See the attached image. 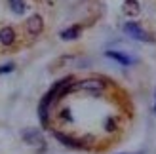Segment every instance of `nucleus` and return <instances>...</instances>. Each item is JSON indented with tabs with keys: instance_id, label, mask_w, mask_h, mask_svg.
<instances>
[{
	"instance_id": "obj_13",
	"label": "nucleus",
	"mask_w": 156,
	"mask_h": 154,
	"mask_svg": "<svg viewBox=\"0 0 156 154\" xmlns=\"http://www.w3.org/2000/svg\"><path fill=\"white\" fill-rule=\"evenodd\" d=\"M105 129H107V131H114V129H116V124H114V120H112V118H108V120H107Z\"/></svg>"
},
{
	"instance_id": "obj_10",
	"label": "nucleus",
	"mask_w": 156,
	"mask_h": 154,
	"mask_svg": "<svg viewBox=\"0 0 156 154\" xmlns=\"http://www.w3.org/2000/svg\"><path fill=\"white\" fill-rule=\"evenodd\" d=\"M80 34H82L80 25H73V27H69V29H65V30H61L59 36L63 38V40H76Z\"/></svg>"
},
{
	"instance_id": "obj_6",
	"label": "nucleus",
	"mask_w": 156,
	"mask_h": 154,
	"mask_svg": "<svg viewBox=\"0 0 156 154\" xmlns=\"http://www.w3.org/2000/svg\"><path fill=\"white\" fill-rule=\"evenodd\" d=\"M105 55H107L108 59L116 61V63L124 65V67H128V65H131V63H135V59H133V57H129V55H126V53H122V51H114V50H108V51H105Z\"/></svg>"
},
{
	"instance_id": "obj_2",
	"label": "nucleus",
	"mask_w": 156,
	"mask_h": 154,
	"mask_svg": "<svg viewBox=\"0 0 156 154\" xmlns=\"http://www.w3.org/2000/svg\"><path fill=\"white\" fill-rule=\"evenodd\" d=\"M122 30H124V33H126L129 38H133V40H139V42H154L152 34L147 33V30L139 25L137 21H128V23H124Z\"/></svg>"
},
{
	"instance_id": "obj_5",
	"label": "nucleus",
	"mask_w": 156,
	"mask_h": 154,
	"mask_svg": "<svg viewBox=\"0 0 156 154\" xmlns=\"http://www.w3.org/2000/svg\"><path fill=\"white\" fill-rule=\"evenodd\" d=\"M42 29H44V21H42L40 15H30V17L27 19V33H29L30 36L40 34Z\"/></svg>"
},
{
	"instance_id": "obj_9",
	"label": "nucleus",
	"mask_w": 156,
	"mask_h": 154,
	"mask_svg": "<svg viewBox=\"0 0 156 154\" xmlns=\"http://www.w3.org/2000/svg\"><path fill=\"white\" fill-rule=\"evenodd\" d=\"M23 139H25L29 145H40V143H44V139H42V135H40L38 129H27V131H23Z\"/></svg>"
},
{
	"instance_id": "obj_4",
	"label": "nucleus",
	"mask_w": 156,
	"mask_h": 154,
	"mask_svg": "<svg viewBox=\"0 0 156 154\" xmlns=\"http://www.w3.org/2000/svg\"><path fill=\"white\" fill-rule=\"evenodd\" d=\"M53 137H55L61 145H65V147H69V149H84L86 147L80 139H74V137L65 135V133H61V131H53Z\"/></svg>"
},
{
	"instance_id": "obj_7",
	"label": "nucleus",
	"mask_w": 156,
	"mask_h": 154,
	"mask_svg": "<svg viewBox=\"0 0 156 154\" xmlns=\"http://www.w3.org/2000/svg\"><path fill=\"white\" fill-rule=\"evenodd\" d=\"M122 12L128 15V17H137L141 13V4L137 0H124L122 4Z\"/></svg>"
},
{
	"instance_id": "obj_14",
	"label": "nucleus",
	"mask_w": 156,
	"mask_h": 154,
	"mask_svg": "<svg viewBox=\"0 0 156 154\" xmlns=\"http://www.w3.org/2000/svg\"><path fill=\"white\" fill-rule=\"evenodd\" d=\"M154 112H156V103H154Z\"/></svg>"
},
{
	"instance_id": "obj_11",
	"label": "nucleus",
	"mask_w": 156,
	"mask_h": 154,
	"mask_svg": "<svg viewBox=\"0 0 156 154\" xmlns=\"http://www.w3.org/2000/svg\"><path fill=\"white\" fill-rule=\"evenodd\" d=\"M10 2V10L15 13V15H23L27 10V4H25V0H8Z\"/></svg>"
},
{
	"instance_id": "obj_8",
	"label": "nucleus",
	"mask_w": 156,
	"mask_h": 154,
	"mask_svg": "<svg viewBox=\"0 0 156 154\" xmlns=\"http://www.w3.org/2000/svg\"><path fill=\"white\" fill-rule=\"evenodd\" d=\"M15 42V30L12 27H4L0 29V44L4 46H12Z\"/></svg>"
},
{
	"instance_id": "obj_1",
	"label": "nucleus",
	"mask_w": 156,
	"mask_h": 154,
	"mask_svg": "<svg viewBox=\"0 0 156 154\" xmlns=\"http://www.w3.org/2000/svg\"><path fill=\"white\" fill-rule=\"evenodd\" d=\"M73 86H74L73 78H71V76H67V78L55 82L44 93V97L40 99V103H38V118H40V124L44 128H48V124H50V109H51V105L55 103L57 99L65 97V93H69V91L73 89Z\"/></svg>"
},
{
	"instance_id": "obj_12",
	"label": "nucleus",
	"mask_w": 156,
	"mask_h": 154,
	"mask_svg": "<svg viewBox=\"0 0 156 154\" xmlns=\"http://www.w3.org/2000/svg\"><path fill=\"white\" fill-rule=\"evenodd\" d=\"M13 68H15V65H13V63H6V65L0 67V74H4V72H12Z\"/></svg>"
},
{
	"instance_id": "obj_3",
	"label": "nucleus",
	"mask_w": 156,
	"mask_h": 154,
	"mask_svg": "<svg viewBox=\"0 0 156 154\" xmlns=\"http://www.w3.org/2000/svg\"><path fill=\"white\" fill-rule=\"evenodd\" d=\"M73 89H84V91H90V93H101L105 89V82H101L97 78H88V80H80L76 82Z\"/></svg>"
}]
</instances>
